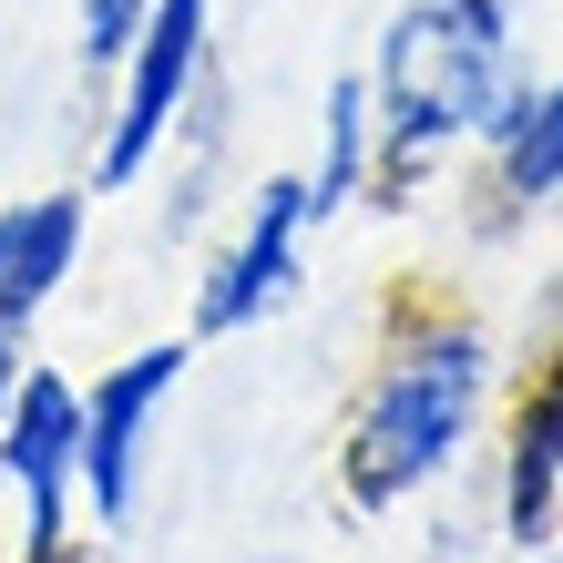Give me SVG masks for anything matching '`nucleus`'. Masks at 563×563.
<instances>
[{
    "mask_svg": "<svg viewBox=\"0 0 563 563\" xmlns=\"http://www.w3.org/2000/svg\"><path fill=\"white\" fill-rule=\"evenodd\" d=\"M379 134L389 175H410L420 154H441L451 134H482L512 92V11L503 0H410L389 21L379 52Z\"/></svg>",
    "mask_w": 563,
    "mask_h": 563,
    "instance_id": "2",
    "label": "nucleus"
},
{
    "mask_svg": "<svg viewBox=\"0 0 563 563\" xmlns=\"http://www.w3.org/2000/svg\"><path fill=\"white\" fill-rule=\"evenodd\" d=\"M369 154H379V92L358 73H339L328 82V154L308 175V216H349V195L369 185Z\"/></svg>",
    "mask_w": 563,
    "mask_h": 563,
    "instance_id": "9",
    "label": "nucleus"
},
{
    "mask_svg": "<svg viewBox=\"0 0 563 563\" xmlns=\"http://www.w3.org/2000/svg\"><path fill=\"white\" fill-rule=\"evenodd\" d=\"M308 175H277L267 195H256V216H246V236L216 256V277L206 297H195V339H225V328H246V318H267L277 297L297 287V236H308Z\"/></svg>",
    "mask_w": 563,
    "mask_h": 563,
    "instance_id": "6",
    "label": "nucleus"
},
{
    "mask_svg": "<svg viewBox=\"0 0 563 563\" xmlns=\"http://www.w3.org/2000/svg\"><path fill=\"white\" fill-rule=\"evenodd\" d=\"M553 492H563V358L522 389V410H512V472H503L512 543H553Z\"/></svg>",
    "mask_w": 563,
    "mask_h": 563,
    "instance_id": "8",
    "label": "nucleus"
},
{
    "mask_svg": "<svg viewBox=\"0 0 563 563\" xmlns=\"http://www.w3.org/2000/svg\"><path fill=\"white\" fill-rule=\"evenodd\" d=\"M503 195L512 206H543V195H563V82L522 92V113L503 123Z\"/></svg>",
    "mask_w": 563,
    "mask_h": 563,
    "instance_id": "10",
    "label": "nucleus"
},
{
    "mask_svg": "<svg viewBox=\"0 0 563 563\" xmlns=\"http://www.w3.org/2000/svg\"><path fill=\"white\" fill-rule=\"evenodd\" d=\"M11 379H21V328L0 318V410H11Z\"/></svg>",
    "mask_w": 563,
    "mask_h": 563,
    "instance_id": "12",
    "label": "nucleus"
},
{
    "mask_svg": "<svg viewBox=\"0 0 563 563\" xmlns=\"http://www.w3.org/2000/svg\"><path fill=\"white\" fill-rule=\"evenodd\" d=\"M185 339H154V349H134L123 369H103V389L82 400V461H73V482H82V503H92V522H123L134 512V472H144V430H154V410L175 400V379H185Z\"/></svg>",
    "mask_w": 563,
    "mask_h": 563,
    "instance_id": "5",
    "label": "nucleus"
},
{
    "mask_svg": "<svg viewBox=\"0 0 563 563\" xmlns=\"http://www.w3.org/2000/svg\"><path fill=\"white\" fill-rule=\"evenodd\" d=\"M482 389H492L482 328H420V339H400L379 358V379L358 389V420H349V451H339V492L358 512H389L430 472H451L461 441H472V420H482Z\"/></svg>",
    "mask_w": 563,
    "mask_h": 563,
    "instance_id": "1",
    "label": "nucleus"
},
{
    "mask_svg": "<svg viewBox=\"0 0 563 563\" xmlns=\"http://www.w3.org/2000/svg\"><path fill=\"white\" fill-rule=\"evenodd\" d=\"M73 461H82V389L31 369L11 379V410H0V472L21 482V553L52 563L62 553V512H73Z\"/></svg>",
    "mask_w": 563,
    "mask_h": 563,
    "instance_id": "4",
    "label": "nucleus"
},
{
    "mask_svg": "<svg viewBox=\"0 0 563 563\" xmlns=\"http://www.w3.org/2000/svg\"><path fill=\"white\" fill-rule=\"evenodd\" d=\"M206 73V0H154L144 31L123 42V103H113V144H103V185H134L154 144L175 134L185 92Z\"/></svg>",
    "mask_w": 563,
    "mask_h": 563,
    "instance_id": "3",
    "label": "nucleus"
},
{
    "mask_svg": "<svg viewBox=\"0 0 563 563\" xmlns=\"http://www.w3.org/2000/svg\"><path fill=\"white\" fill-rule=\"evenodd\" d=\"M82 256V195H31V206L0 216V318L31 328L52 308V287L73 277Z\"/></svg>",
    "mask_w": 563,
    "mask_h": 563,
    "instance_id": "7",
    "label": "nucleus"
},
{
    "mask_svg": "<svg viewBox=\"0 0 563 563\" xmlns=\"http://www.w3.org/2000/svg\"><path fill=\"white\" fill-rule=\"evenodd\" d=\"M144 11H154V0H82V52L92 62H123V42L144 31Z\"/></svg>",
    "mask_w": 563,
    "mask_h": 563,
    "instance_id": "11",
    "label": "nucleus"
}]
</instances>
